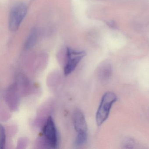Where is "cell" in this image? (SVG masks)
Instances as JSON below:
<instances>
[{"label":"cell","mask_w":149,"mask_h":149,"mask_svg":"<svg viewBox=\"0 0 149 149\" xmlns=\"http://www.w3.org/2000/svg\"><path fill=\"white\" fill-rule=\"evenodd\" d=\"M117 97L112 92H106L103 96L96 115V121L98 126L102 125L108 118L112 105Z\"/></svg>","instance_id":"1"},{"label":"cell","mask_w":149,"mask_h":149,"mask_svg":"<svg viewBox=\"0 0 149 149\" xmlns=\"http://www.w3.org/2000/svg\"><path fill=\"white\" fill-rule=\"evenodd\" d=\"M74 128L78 134H87V125L83 113L77 109L73 114Z\"/></svg>","instance_id":"5"},{"label":"cell","mask_w":149,"mask_h":149,"mask_svg":"<svg viewBox=\"0 0 149 149\" xmlns=\"http://www.w3.org/2000/svg\"><path fill=\"white\" fill-rule=\"evenodd\" d=\"M86 54L84 51H77L70 48H67L66 50L67 61L64 68V74L68 76L75 69Z\"/></svg>","instance_id":"4"},{"label":"cell","mask_w":149,"mask_h":149,"mask_svg":"<svg viewBox=\"0 0 149 149\" xmlns=\"http://www.w3.org/2000/svg\"><path fill=\"white\" fill-rule=\"evenodd\" d=\"M42 135L50 148L55 149L58 146V132L54 121L51 116L48 117L42 130Z\"/></svg>","instance_id":"3"},{"label":"cell","mask_w":149,"mask_h":149,"mask_svg":"<svg viewBox=\"0 0 149 149\" xmlns=\"http://www.w3.org/2000/svg\"><path fill=\"white\" fill-rule=\"evenodd\" d=\"M27 11V7L24 3H17L12 8L8 20V26L10 31H17L26 17Z\"/></svg>","instance_id":"2"},{"label":"cell","mask_w":149,"mask_h":149,"mask_svg":"<svg viewBox=\"0 0 149 149\" xmlns=\"http://www.w3.org/2000/svg\"><path fill=\"white\" fill-rule=\"evenodd\" d=\"M103 69V70H102V76L104 80H106L109 78L110 76L111 75L112 68L110 65L109 64V65H106Z\"/></svg>","instance_id":"9"},{"label":"cell","mask_w":149,"mask_h":149,"mask_svg":"<svg viewBox=\"0 0 149 149\" xmlns=\"http://www.w3.org/2000/svg\"><path fill=\"white\" fill-rule=\"evenodd\" d=\"M87 134H77L75 140V145L76 146H80L84 145L87 141Z\"/></svg>","instance_id":"7"},{"label":"cell","mask_w":149,"mask_h":149,"mask_svg":"<svg viewBox=\"0 0 149 149\" xmlns=\"http://www.w3.org/2000/svg\"><path fill=\"white\" fill-rule=\"evenodd\" d=\"M1 149H4L6 146V130L5 127L2 125H1Z\"/></svg>","instance_id":"8"},{"label":"cell","mask_w":149,"mask_h":149,"mask_svg":"<svg viewBox=\"0 0 149 149\" xmlns=\"http://www.w3.org/2000/svg\"><path fill=\"white\" fill-rule=\"evenodd\" d=\"M37 37L38 32L37 29H33L27 39L24 46V48L26 50H28L33 47L36 43Z\"/></svg>","instance_id":"6"},{"label":"cell","mask_w":149,"mask_h":149,"mask_svg":"<svg viewBox=\"0 0 149 149\" xmlns=\"http://www.w3.org/2000/svg\"><path fill=\"white\" fill-rule=\"evenodd\" d=\"M133 142L131 139H129L125 141V146H127V148H129V146H130V148H132V146H133Z\"/></svg>","instance_id":"10"}]
</instances>
